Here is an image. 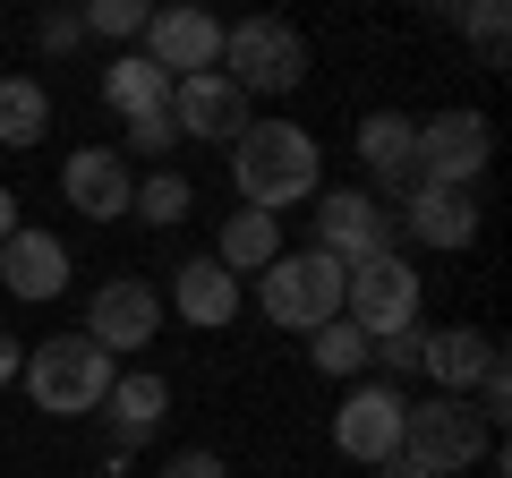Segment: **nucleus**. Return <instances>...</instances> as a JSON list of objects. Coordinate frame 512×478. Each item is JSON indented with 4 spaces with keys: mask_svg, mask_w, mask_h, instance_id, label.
I'll use <instances>...</instances> for the list:
<instances>
[{
    "mask_svg": "<svg viewBox=\"0 0 512 478\" xmlns=\"http://www.w3.org/2000/svg\"><path fill=\"white\" fill-rule=\"evenodd\" d=\"M171 129L188 137V146H231L239 129H248V94L231 86V77H180L171 86Z\"/></svg>",
    "mask_w": 512,
    "mask_h": 478,
    "instance_id": "ddd939ff",
    "label": "nucleus"
},
{
    "mask_svg": "<svg viewBox=\"0 0 512 478\" xmlns=\"http://www.w3.org/2000/svg\"><path fill=\"white\" fill-rule=\"evenodd\" d=\"M504 26H512L504 0H470V9H461V35L478 43V60H487V69H504Z\"/></svg>",
    "mask_w": 512,
    "mask_h": 478,
    "instance_id": "bb28decb",
    "label": "nucleus"
},
{
    "mask_svg": "<svg viewBox=\"0 0 512 478\" xmlns=\"http://www.w3.org/2000/svg\"><path fill=\"white\" fill-rule=\"evenodd\" d=\"M18 368H26V342H18V333H0V385H18Z\"/></svg>",
    "mask_w": 512,
    "mask_h": 478,
    "instance_id": "7c9ffc66",
    "label": "nucleus"
},
{
    "mask_svg": "<svg viewBox=\"0 0 512 478\" xmlns=\"http://www.w3.org/2000/svg\"><path fill=\"white\" fill-rule=\"evenodd\" d=\"M402 231L419 239V248H436V257H461L478 239V197L470 188H410L402 197Z\"/></svg>",
    "mask_w": 512,
    "mask_h": 478,
    "instance_id": "dca6fc26",
    "label": "nucleus"
},
{
    "mask_svg": "<svg viewBox=\"0 0 512 478\" xmlns=\"http://www.w3.org/2000/svg\"><path fill=\"white\" fill-rule=\"evenodd\" d=\"M111 376H120V359H103V350L86 342V333H52V342H26V402L52 410V419H94L111 393Z\"/></svg>",
    "mask_w": 512,
    "mask_h": 478,
    "instance_id": "f03ea898",
    "label": "nucleus"
},
{
    "mask_svg": "<svg viewBox=\"0 0 512 478\" xmlns=\"http://www.w3.org/2000/svg\"><path fill=\"white\" fill-rule=\"evenodd\" d=\"M9 231H18V188L0 180V239H9Z\"/></svg>",
    "mask_w": 512,
    "mask_h": 478,
    "instance_id": "2f4dec72",
    "label": "nucleus"
},
{
    "mask_svg": "<svg viewBox=\"0 0 512 478\" xmlns=\"http://www.w3.org/2000/svg\"><path fill=\"white\" fill-rule=\"evenodd\" d=\"M163 478H231V470H222L214 444H188V453H171V461H163Z\"/></svg>",
    "mask_w": 512,
    "mask_h": 478,
    "instance_id": "c756f323",
    "label": "nucleus"
},
{
    "mask_svg": "<svg viewBox=\"0 0 512 478\" xmlns=\"http://www.w3.org/2000/svg\"><path fill=\"white\" fill-rule=\"evenodd\" d=\"M487 163H495L487 111H436V120H419V146H410V180L419 188H478Z\"/></svg>",
    "mask_w": 512,
    "mask_h": 478,
    "instance_id": "0eeeda50",
    "label": "nucleus"
},
{
    "mask_svg": "<svg viewBox=\"0 0 512 478\" xmlns=\"http://www.w3.org/2000/svg\"><path fill=\"white\" fill-rule=\"evenodd\" d=\"M367 368H384V385L419 376V368H427V325H410V333H384V342H367Z\"/></svg>",
    "mask_w": 512,
    "mask_h": 478,
    "instance_id": "a878e982",
    "label": "nucleus"
},
{
    "mask_svg": "<svg viewBox=\"0 0 512 478\" xmlns=\"http://www.w3.org/2000/svg\"><path fill=\"white\" fill-rule=\"evenodd\" d=\"M495 453V427L478 419L470 402H410L402 410V461L410 470H444V478H461L470 461H487Z\"/></svg>",
    "mask_w": 512,
    "mask_h": 478,
    "instance_id": "39448f33",
    "label": "nucleus"
},
{
    "mask_svg": "<svg viewBox=\"0 0 512 478\" xmlns=\"http://www.w3.org/2000/svg\"><path fill=\"white\" fill-rule=\"evenodd\" d=\"M103 103L120 111V120H154V111H171V77L154 69L146 52H120L103 69Z\"/></svg>",
    "mask_w": 512,
    "mask_h": 478,
    "instance_id": "412c9836",
    "label": "nucleus"
},
{
    "mask_svg": "<svg viewBox=\"0 0 512 478\" xmlns=\"http://www.w3.org/2000/svg\"><path fill=\"white\" fill-rule=\"evenodd\" d=\"M316 248H325L333 265H367V257H393V205L376 197V188H316Z\"/></svg>",
    "mask_w": 512,
    "mask_h": 478,
    "instance_id": "6e6552de",
    "label": "nucleus"
},
{
    "mask_svg": "<svg viewBox=\"0 0 512 478\" xmlns=\"http://www.w3.org/2000/svg\"><path fill=\"white\" fill-rule=\"evenodd\" d=\"M180 146V129H171V111H154V120H128L120 154H146V163H163V154Z\"/></svg>",
    "mask_w": 512,
    "mask_h": 478,
    "instance_id": "cd10ccee",
    "label": "nucleus"
},
{
    "mask_svg": "<svg viewBox=\"0 0 512 478\" xmlns=\"http://www.w3.org/2000/svg\"><path fill=\"white\" fill-rule=\"evenodd\" d=\"M60 197H69L86 222H120L128 197H137V171H128L120 146H77L69 163H60Z\"/></svg>",
    "mask_w": 512,
    "mask_h": 478,
    "instance_id": "f8f14e48",
    "label": "nucleus"
},
{
    "mask_svg": "<svg viewBox=\"0 0 512 478\" xmlns=\"http://www.w3.org/2000/svg\"><path fill=\"white\" fill-rule=\"evenodd\" d=\"M222 77L239 94H299L308 86V35L282 18H239L222 26Z\"/></svg>",
    "mask_w": 512,
    "mask_h": 478,
    "instance_id": "20e7f679",
    "label": "nucleus"
},
{
    "mask_svg": "<svg viewBox=\"0 0 512 478\" xmlns=\"http://www.w3.org/2000/svg\"><path fill=\"white\" fill-rule=\"evenodd\" d=\"M43 137H52V94H43V77L9 69L0 77V146L26 154V146H43Z\"/></svg>",
    "mask_w": 512,
    "mask_h": 478,
    "instance_id": "4be33fe9",
    "label": "nucleus"
},
{
    "mask_svg": "<svg viewBox=\"0 0 512 478\" xmlns=\"http://www.w3.org/2000/svg\"><path fill=\"white\" fill-rule=\"evenodd\" d=\"M137 52H146L171 86H180V77H214L222 69V18H205V9H154L146 35H137Z\"/></svg>",
    "mask_w": 512,
    "mask_h": 478,
    "instance_id": "9b49d317",
    "label": "nucleus"
},
{
    "mask_svg": "<svg viewBox=\"0 0 512 478\" xmlns=\"http://www.w3.org/2000/svg\"><path fill=\"white\" fill-rule=\"evenodd\" d=\"M410 146H419V120H410V111H367L359 120V163H367V180L376 188H393V205L410 197Z\"/></svg>",
    "mask_w": 512,
    "mask_h": 478,
    "instance_id": "a211bd4d",
    "label": "nucleus"
},
{
    "mask_svg": "<svg viewBox=\"0 0 512 478\" xmlns=\"http://www.w3.org/2000/svg\"><path fill=\"white\" fill-rule=\"evenodd\" d=\"M308 359H316V376L367 385V333L350 325V316H333V325H316V333H308Z\"/></svg>",
    "mask_w": 512,
    "mask_h": 478,
    "instance_id": "5701e85b",
    "label": "nucleus"
},
{
    "mask_svg": "<svg viewBox=\"0 0 512 478\" xmlns=\"http://www.w3.org/2000/svg\"><path fill=\"white\" fill-rule=\"evenodd\" d=\"M0 291L35 299V308L60 299V291H69V248H60L52 231H26V222H18V231L0 239Z\"/></svg>",
    "mask_w": 512,
    "mask_h": 478,
    "instance_id": "4468645a",
    "label": "nucleus"
},
{
    "mask_svg": "<svg viewBox=\"0 0 512 478\" xmlns=\"http://www.w3.org/2000/svg\"><path fill=\"white\" fill-rule=\"evenodd\" d=\"M163 410H171V385L154 368H128V376H111V393H103V419L120 427V453H137V444L163 427Z\"/></svg>",
    "mask_w": 512,
    "mask_h": 478,
    "instance_id": "aec40b11",
    "label": "nucleus"
},
{
    "mask_svg": "<svg viewBox=\"0 0 512 478\" xmlns=\"http://www.w3.org/2000/svg\"><path fill=\"white\" fill-rule=\"evenodd\" d=\"M402 410H410L402 385H350L342 410H333V453L384 470V461L402 453Z\"/></svg>",
    "mask_w": 512,
    "mask_h": 478,
    "instance_id": "1a4fd4ad",
    "label": "nucleus"
},
{
    "mask_svg": "<svg viewBox=\"0 0 512 478\" xmlns=\"http://www.w3.org/2000/svg\"><path fill=\"white\" fill-rule=\"evenodd\" d=\"M146 18H154V0H86V9H77V26L103 35V43H137Z\"/></svg>",
    "mask_w": 512,
    "mask_h": 478,
    "instance_id": "393cba45",
    "label": "nucleus"
},
{
    "mask_svg": "<svg viewBox=\"0 0 512 478\" xmlns=\"http://www.w3.org/2000/svg\"><path fill=\"white\" fill-rule=\"evenodd\" d=\"M419 299H427V282H419V265L393 248V257H367V265H350L342 274V316L367 333V342H384V333H410L419 325Z\"/></svg>",
    "mask_w": 512,
    "mask_h": 478,
    "instance_id": "423d86ee",
    "label": "nucleus"
},
{
    "mask_svg": "<svg viewBox=\"0 0 512 478\" xmlns=\"http://www.w3.org/2000/svg\"><path fill=\"white\" fill-rule=\"evenodd\" d=\"M256 308H265V325L282 333H316L342 316V265L325 257V248H282L265 274H256Z\"/></svg>",
    "mask_w": 512,
    "mask_h": 478,
    "instance_id": "7ed1b4c3",
    "label": "nucleus"
},
{
    "mask_svg": "<svg viewBox=\"0 0 512 478\" xmlns=\"http://www.w3.org/2000/svg\"><path fill=\"white\" fill-rule=\"evenodd\" d=\"M231 188L248 214H291V205H316V188H325V154H316V137L299 129V120H248V129L231 137Z\"/></svg>",
    "mask_w": 512,
    "mask_h": 478,
    "instance_id": "f257e3e1",
    "label": "nucleus"
},
{
    "mask_svg": "<svg viewBox=\"0 0 512 478\" xmlns=\"http://www.w3.org/2000/svg\"><path fill=\"white\" fill-rule=\"evenodd\" d=\"M154 333H163V291L137 274H111L103 291L86 299V342L103 350V359H120V350H146Z\"/></svg>",
    "mask_w": 512,
    "mask_h": 478,
    "instance_id": "9d476101",
    "label": "nucleus"
},
{
    "mask_svg": "<svg viewBox=\"0 0 512 478\" xmlns=\"http://www.w3.org/2000/svg\"><path fill=\"white\" fill-rule=\"evenodd\" d=\"M205 257H214V265H222L231 282H248V274H265V265L282 257V222H274V214H248V205H231Z\"/></svg>",
    "mask_w": 512,
    "mask_h": 478,
    "instance_id": "6ab92c4d",
    "label": "nucleus"
},
{
    "mask_svg": "<svg viewBox=\"0 0 512 478\" xmlns=\"http://www.w3.org/2000/svg\"><path fill=\"white\" fill-rule=\"evenodd\" d=\"M163 308L180 316V325H205V333H222L239 316V282L222 274L214 257H180L171 265V291H163Z\"/></svg>",
    "mask_w": 512,
    "mask_h": 478,
    "instance_id": "f3484780",
    "label": "nucleus"
},
{
    "mask_svg": "<svg viewBox=\"0 0 512 478\" xmlns=\"http://www.w3.org/2000/svg\"><path fill=\"white\" fill-rule=\"evenodd\" d=\"M495 359H504L495 333H478V325H427V368H419V376H436L444 402H470L478 376H487Z\"/></svg>",
    "mask_w": 512,
    "mask_h": 478,
    "instance_id": "2eb2a0df",
    "label": "nucleus"
},
{
    "mask_svg": "<svg viewBox=\"0 0 512 478\" xmlns=\"http://www.w3.org/2000/svg\"><path fill=\"white\" fill-rule=\"evenodd\" d=\"M35 43H43L52 60H60V52H77V43H86V26H77V9H52V18L35 26Z\"/></svg>",
    "mask_w": 512,
    "mask_h": 478,
    "instance_id": "c85d7f7f",
    "label": "nucleus"
},
{
    "mask_svg": "<svg viewBox=\"0 0 512 478\" xmlns=\"http://www.w3.org/2000/svg\"><path fill=\"white\" fill-rule=\"evenodd\" d=\"M376 478H444V470H410V461H402V453H393V461H384V470H376Z\"/></svg>",
    "mask_w": 512,
    "mask_h": 478,
    "instance_id": "473e14b6",
    "label": "nucleus"
},
{
    "mask_svg": "<svg viewBox=\"0 0 512 478\" xmlns=\"http://www.w3.org/2000/svg\"><path fill=\"white\" fill-rule=\"evenodd\" d=\"M188 205H197V188H188L180 171H146L137 197H128V214L146 222V231H171V222H188Z\"/></svg>",
    "mask_w": 512,
    "mask_h": 478,
    "instance_id": "b1692460",
    "label": "nucleus"
}]
</instances>
